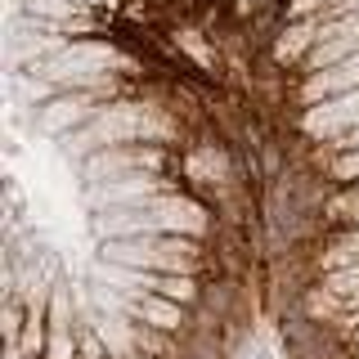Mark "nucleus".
<instances>
[{"instance_id": "obj_1", "label": "nucleus", "mask_w": 359, "mask_h": 359, "mask_svg": "<svg viewBox=\"0 0 359 359\" xmlns=\"http://www.w3.org/2000/svg\"><path fill=\"white\" fill-rule=\"evenodd\" d=\"M355 171H359V153H351V157L341 162V175H355Z\"/></svg>"}]
</instances>
